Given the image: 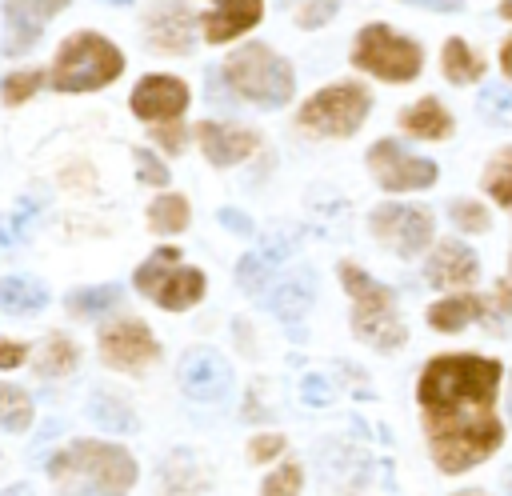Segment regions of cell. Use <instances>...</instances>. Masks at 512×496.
<instances>
[{
	"label": "cell",
	"mask_w": 512,
	"mask_h": 496,
	"mask_svg": "<svg viewBox=\"0 0 512 496\" xmlns=\"http://www.w3.org/2000/svg\"><path fill=\"white\" fill-rule=\"evenodd\" d=\"M496 388H500V364L488 356H436L424 364L416 396L424 412V436L428 452L440 472L456 476L472 464L488 460L504 428L496 420Z\"/></svg>",
	"instance_id": "obj_1"
},
{
	"label": "cell",
	"mask_w": 512,
	"mask_h": 496,
	"mask_svg": "<svg viewBox=\"0 0 512 496\" xmlns=\"http://www.w3.org/2000/svg\"><path fill=\"white\" fill-rule=\"evenodd\" d=\"M60 496H124L136 484V460L108 440H72L48 460Z\"/></svg>",
	"instance_id": "obj_2"
},
{
	"label": "cell",
	"mask_w": 512,
	"mask_h": 496,
	"mask_svg": "<svg viewBox=\"0 0 512 496\" xmlns=\"http://www.w3.org/2000/svg\"><path fill=\"white\" fill-rule=\"evenodd\" d=\"M120 72L124 56L112 40H104L100 32H72L48 68V84L56 92H96L112 84Z\"/></svg>",
	"instance_id": "obj_3"
},
{
	"label": "cell",
	"mask_w": 512,
	"mask_h": 496,
	"mask_svg": "<svg viewBox=\"0 0 512 496\" xmlns=\"http://www.w3.org/2000/svg\"><path fill=\"white\" fill-rule=\"evenodd\" d=\"M340 284L352 296V328L360 340H368L372 348H400L404 344V324L396 316V300L384 284H376L364 268L356 264H340Z\"/></svg>",
	"instance_id": "obj_4"
},
{
	"label": "cell",
	"mask_w": 512,
	"mask_h": 496,
	"mask_svg": "<svg viewBox=\"0 0 512 496\" xmlns=\"http://www.w3.org/2000/svg\"><path fill=\"white\" fill-rule=\"evenodd\" d=\"M224 76H228V84L236 88V96L260 104V108H280V104H288V96H292V88H296V76H292L288 60H280V56H276L272 48H264V44H248V48L232 52L228 64H224Z\"/></svg>",
	"instance_id": "obj_5"
},
{
	"label": "cell",
	"mask_w": 512,
	"mask_h": 496,
	"mask_svg": "<svg viewBox=\"0 0 512 496\" xmlns=\"http://www.w3.org/2000/svg\"><path fill=\"white\" fill-rule=\"evenodd\" d=\"M136 288L156 300L168 312L192 308L204 296V272L200 268H184L180 264V248H156L140 268H136Z\"/></svg>",
	"instance_id": "obj_6"
},
{
	"label": "cell",
	"mask_w": 512,
	"mask_h": 496,
	"mask_svg": "<svg viewBox=\"0 0 512 496\" xmlns=\"http://www.w3.org/2000/svg\"><path fill=\"white\" fill-rule=\"evenodd\" d=\"M352 64L380 76V80H412L420 68H424V56H420V44L392 32L388 24H364L360 36H356V48H352Z\"/></svg>",
	"instance_id": "obj_7"
},
{
	"label": "cell",
	"mask_w": 512,
	"mask_h": 496,
	"mask_svg": "<svg viewBox=\"0 0 512 496\" xmlns=\"http://www.w3.org/2000/svg\"><path fill=\"white\" fill-rule=\"evenodd\" d=\"M368 92L360 84H328L300 108V128L320 136H352L368 116Z\"/></svg>",
	"instance_id": "obj_8"
},
{
	"label": "cell",
	"mask_w": 512,
	"mask_h": 496,
	"mask_svg": "<svg viewBox=\"0 0 512 496\" xmlns=\"http://www.w3.org/2000/svg\"><path fill=\"white\" fill-rule=\"evenodd\" d=\"M368 168L380 188L388 192H408V188H432L436 184V164L404 152L396 140H376L368 148Z\"/></svg>",
	"instance_id": "obj_9"
},
{
	"label": "cell",
	"mask_w": 512,
	"mask_h": 496,
	"mask_svg": "<svg viewBox=\"0 0 512 496\" xmlns=\"http://www.w3.org/2000/svg\"><path fill=\"white\" fill-rule=\"evenodd\" d=\"M372 236L400 256H416L432 240V212L408 204H384L372 212Z\"/></svg>",
	"instance_id": "obj_10"
},
{
	"label": "cell",
	"mask_w": 512,
	"mask_h": 496,
	"mask_svg": "<svg viewBox=\"0 0 512 496\" xmlns=\"http://www.w3.org/2000/svg\"><path fill=\"white\" fill-rule=\"evenodd\" d=\"M100 356H104V364H112L120 372H140L144 364H152L160 356V344L140 320L124 316L100 332Z\"/></svg>",
	"instance_id": "obj_11"
},
{
	"label": "cell",
	"mask_w": 512,
	"mask_h": 496,
	"mask_svg": "<svg viewBox=\"0 0 512 496\" xmlns=\"http://www.w3.org/2000/svg\"><path fill=\"white\" fill-rule=\"evenodd\" d=\"M60 8H68V0H4V44H8V52H28L40 40L44 24Z\"/></svg>",
	"instance_id": "obj_12"
},
{
	"label": "cell",
	"mask_w": 512,
	"mask_h": 496,
	"mask_svg": "<svg viewBox=\"0 0 512 496\" xmlns=\"http://www.w3.org/2000/svg\"><path fill=\"white\" fill-rule=\"evenodd\" d=\"M188 108V84L176 80V76H144L136 88H132V112L140 120H176L180 112Z\"/></svg>",
	"instance_id": "obj_13"
},
{
	"label": "cell",
	"mask_w": 512,
	"mask_h": 496,
	"mask_svg": "<svg viewBox=\"0 0 512 496\" xmlns=\"http://www.w3.org/2000/svg\"><path fill=\"white\" fill-rule=\"evenodd\" d=\"M228 384H232V372H228V364H224L220 352H212V348H192V352L184 356V364H180V388H184L192 400L212 404V400H220V396L228 392Z\"/></svg>",
	"instance_id": "obj_14"
},
{
	"label": "cell",
	"mask_w": 512,
	"mask_h": 496,
	"mask_svg": "<svg viewBox=\"0 0 512 496\" xmlns=\"http://www.w3.org/2000/svg\"><path fill=\"white\" fill-rule=\"evenodd\" d=\"M144 36L156 52H168V56H184L192 52V12L180 4V0H164L148 12L144 20Z\"/></svg>",
	"instance_id": "obj_15"
},
{
	"label": "cell",
	"mask_w": 512,
	"mask_h": 496,
	"mask_svg": "<svg viewBox=\"0 0 512 496\" xmlns=\"http://www.w3.org/2000/svg\"><path fill=\"white\" fill-rule=\"evenodd\" d=\"M212 8L204 12V40L208 44H224V40H236L240 32H248L260 12H264V0H208Z\"/></svg>",
	"instance_id": "obj_16"
},
{
	"label": "cell",
	"mask_w": 512,
	"mask_h": 496,
	"mask_svg": "<svg viewBox=\"0 0 512 496\" xmlns=\"http://www.w3.org/2000/svg\"><path fill=\"white\" fill-rule=\"evenodd\" d=\"M196 136H200V148H204V156L212 160V164H236V160H244V156H252L256 152V144H260V136L252 132V128H236V124H216V120H204L200 128H196Z\"/></svg>",
	"instance_id": "obj_17"
},
{
	"label": "cell",
	"mask_w": 512,
	"mask_h": 496,
	"mask_svg": "<svg viewBox=\"0 0 512 496\" xmlns=\"http://www.w3.org/2000/svg\"><path fill=\"white\" fill-rule=\"evenodd\" d=\"M476 268H480V264H476V256H472L468 244L444 240V244H436V252L428 256L424 276H428V284L448 288V284H468V280H476Z\"/></svg>",
	"instance_id": "obj_18"
},
{
	"label": "cell",
	"mask_w": 512,
	"mask_h": 496,
	"mask_svg": "<svg viewBox=\"0 0 512 496\" xmlns=\"http://www.w3.org/2000/svg\"><path fill=\"white\" fill-rule=\"evenodd\" d=\"M400 128L420 136V140H444L452 132V116L440 108V100L424 96V100H416V104H408L400 112Z\"/></svg>",
	"instance_id": "obj_19"
},
{
	"label": "cell",
	"mask_w": 512,
	"mask_h": 496,
	"mask_svg": "<svg viewBox=\"0 0 512 496\" xmlns=\"http://www.w3.org/2000/svg\"><path fill=\"white\" fill-rule=\"evenodd\" d=\"M312 292H316L312 272H308V268H296V272L284 276L280 288L272 292V312H276L280 320H300V316L308 312V304H312Z\"/></svg>",
	"instance_id": "obj_20"
},
{
	"label": "cell",
	"mask_w": 512,
	"mask_h": 496,
	"mask_svg": "<svg viewBox=\"0 0 512 496\" xmlns=\"http://www.w3.org/2000/svg\"><path fill=\"white\" fill-rule=\"evenodd\" d=\"M48 304V288L32 276H4L0 280V308L8 312H40Z\"/></svg>",
	"instance_id": "obj_21"
},
{
	"label": "cell",
	"mask_w": 512,
	"mask_h": 496,
	"mask_svg": "<svg viewBox=\"0 0 512 496\" xmlns=\"http://www.w3.org/2000/svg\"><path fill=\"white\" fill-rule=\"evenodd\" d=\"M480 316H484V304L476 296H452V300H440L428 308V324L440 332H460L464 324H472Z\"/></svg>",
	"instance_id": "obj_22"
},
{
	"label": "cell",
	"mask_w": 512,
	"mask_h": 496,
	"mask_svg": "<svg viewBox=\"0 0 512 496\" xmlns=\"http://www.w3.org/2000/svg\"><path fill=\"white\" fill-rule=\"evenodd\" d=\"M76 360H80V348L68 340V336H48L44 344H40V352H36V372L40 376H48V380H56V376H68L72 368H76Z\"/></svg>",
	"instance_id": "obj_23"
},
{
	"label": "cell",
	"mask_w": 512,
	"mask_h": 496,
	"mask_svg": "<svg viewBox=\"0 0 512 496\" xmlns=\"http://www.w3.org/2000/svg\"><path fill=\"white\" fill-rule=\"evenodd\" d=\"M444 76L452 80V84H472V80H480L484 76V60L460 40V36H452L448 44H444Z\"/></svg>",
	"instance_id": "obj_24"
},
{
	"label": "cell",
	"mask_w": 512,
	"mask_h": 496,
	"mask_svg": "<svg viewBox=\"0 0 512 496\" xmlns=\"http://www.w3.org/2000/svg\"><path fill=\"white\" fill-rule=\"evenodd\" d=\"M148 224L152 232H184L188 228V200L184 196H156L148 204Z\"/></svg>",
	"instance_id": "obj_25"
},
{
	"label": "cell",
	"mask_w": 512,
	"mask_h": 496,
	"mask_svg": "<svg viewBox=\"0 0 512 496\" xmlns=\"http://www.w3.org/2000/svg\"><path fill=\"white\" fill-rule=\"evenodd\" d=\"M32 424V400L16 384L0 380V428L4 432H24Z\"/></svg>",
	"instance_id": "obj_26"
},
{
	"label": "cell",
	"mask_w": 512,
	"mask_h": 496,
	"mask_svg": "<svg viewBox=\"0 0 512 496\" xmlns=\"http://www.w3.org/2000/svg\"><path fill=\"white\" fill-rule=\"evenodd\" d=\"M160 484H164L160 496H196V492H200V476H196V468H192V460H188L184 452H176V456L168 460Z\"/></svg>",
	"instance_id": "obj_27"
},
{
	"label": "cell",
	"mask_w": 512,
	"mask_h": 496,
	"mask_svg": "<svg viewBox=\"0 0 512 496\" xmlns=\"http://www.w3.org/2000/svg\"><path fill=\"white\" fill-rule=\"evenodd\" d=\"M116 300H120V288H116V284L80 288V292L68 296V312H72V316H96V312H108Z\"/></svg>",
	"instance_id": "obj_28"
},
{
	"label": "cell",
	"mask_w": 512,
	"mask_h": 496,
	"mask_svg": "<svg viewBox=\"0 0 512 496\" xmlns=\"http://www.w3.org/2000/svg\"><path fill=\"white\" fill-rule=\"evenodd\" d=\"M88 412H92V420L104 424V428H116V432L136 428V416L124 408V400H116V396H108V392H96L92 404H88Z\"/></svg>",
	"instance_id": "obj_29"
},
{
	"label": "cell",
	"mask_w": 512,
	"mask_h": 496,
	"mask_svg": "<svg viewBox=\"0 0 512 496\" xmlns=\"http://www.w3.org/2000/svg\"><path fill=\"white\" fill-rule=\"evenodd\" d=\"M484 188L492 192V200H496V204L512 208V148L496 152V160H492V164H488V172H484Z\"/></svg>",
	"instance_id": "obj_30"
},
{
	"label": "cell",
	"mask_w": 512,
	"mask_h": 496,
	"mask_svg": "<svg viewBox=\"0 0 512 496\" xmlns=\"http://www.w3.org/2000/svg\"><path fill=\"white\" fill-rule=\"evenodd\" d=\"M272 260L268 256H260V252H248L244 260H240V268H236V276H240V288L244 292H260L264 288V280L272 276Z\"/></svg>",
	"instance_id": "obj_31"
},
{
	"label": "cell",
	"mask_w": 512,
	"mask_h": 496,
	"mask_svg": "<svg viewBox=\"0 0 512 496\" xmlns=\"http://www.w3.org/2000/svg\"><path fill=\"white\" fill-rule=\"evenodd\" d=\"M300 484H304L300 464H284V468H276V472L264 480L260 496H300Z\"/></svg>",
	"instance_id": "obj_32"
},
{
	"label": "cell",
	"mask_w": 512,
	"mask_h": 496,
	"mask_svg": "<svg viewBox=\"0 0 512 496\" xmlns=\"http://www.w3.org/2000/svg\"><path fill=\"white\" fill-rule=\"evenodd\" d=\"M40 84H44V72H40V68L12 72V76L4 80V104H20V100H28V96H32Z\"/></svg>",
	"instance_id": "obj_33"
},
{
	"label": "cell",
	"mask_w": 512,
	"mask_h": 496,
	"mask_svg": "<svg viewBox=\"0 0 512 496\" xmlns=\"http://www.w3.org/2000/svg\"><path fill=\"white\" fill-rule=\"evenodd\" d=\"M480 108L488 112L492 124H508V120H512V92H508V88H488V92L480 96Z\"/></svg>",
	"instance_id": "obj_34"
},
{
	"label": "cell",
	"mask_w": 512,
	"mask_h": 496,
	"mask_svg": "<svg viewBox=\"0 0 512 496\" xmlns=\"http://www.w3.org/2000/svg\"><path fill=\"white\" fill-rule=\"evenodd\" d=\"M452 220H456L464 232H484V228H488V212H484L476 200H456V204H452Z\"/></svg>",
	"instance_id": "obj_35"
},
{
	"label": "cell",
	"mask_w": 512,
	"mask_h": 496,
	"mask_svg": "<svg viewBox=\"0 0 512 496\" xmlns=\"http://www.w3.org/2000/svg\"><path fill=\"white\" fill-rule=\"evenodd\" d=\"M136 172H140V180L144 184H168V168L156 160V152H148V148H136Z\"/></svg>",
	"instance_id": "obj_36"
},
{
	"label": "cell",
	"mask_w": 512,
	"mask_h": 496,
	"mask_svg": "<svg viewBox=\"0 0 512 496\" xmlns=\"http://www.w3.org/2000/svg\"><path fill=\"white\" fill-rule=\"evenodd\" d=\"M336 4H340V0H304V8H300V24H304V28H320L324 20H332Z\"/></svg>",
	"instance_id": "obj_37"
},
{
	"label": "cell",
	"mask_w": 512,
	"mask_h": 496,
	"mask_svg": "<svg viewBox=\"0 0 512 496\" xmlns=\"http://www.w3.org/2000/svg\"><path fill=\"white\" fill-rule=\"evenodd\" d=\"M280 452H284V436H276V432L256 436V440L248 444V456H252V460H272V456H280Z\"/></svg>",
	"instance_id": "obj_38"
},
{
	"label": "cell",
	"mask_w": 512,
	"mask_h": 496,
	"mask_svg": "<svg viewBox=\"0 0 512 496\" xmlns=\"http://www.w3.org/2000/svg\"><path fill=\"white\" fill-rule=\"evenodd\" d=\"M28 360V348L20 344V340H4L0 336V368H16V364H24Z\"/></svg>",
	"instance_id": "obj_39"
},
{
	"label": "cell",
	"mask_w": 512,
	"mask_h": 496,
	"mask_svg": "<svg viewBox=\"0 0 512 496\" xmlns=\"http://www.w3.org/2000/svg\"><path fill=\"white\" fill-rule=\"evenodd\" d=\"M304 400H308V404H328V400H332L328 380H320V376H304Z\"/></svg>",
	"instance_id": "obj_40"
},
{
	"label": "cell",
	"mask_w": 512,
	"mask_h": 496,
	"mask_svg": "<svg viewBox=\"0 0 512 496\" xmlns=\"http://www.w3.org/2000/svg\"><path fill=\"white\" fill-rule=\"evenodd\" d=\"M156 136H160L164 148H172V152L184 144V128H180V124H172V128H156Z\"/></svg>",
	"instance_id": "obj_41"
},
{
	"label": "cell",
	"mask_w": 512,
	"mask_h": 496,
	"mask_svg": "<svg viewBox=\"0 0 512 496\" xmlns=\"http://www.w3.org/2000/svg\"><path fill=\"white\" fill-rule=\"evenodd\" d=\"M408 4H420V8H432V12H460L464 0H408Z\"/></svg>",
	"instance_id": "obj_42"
},
{
	"label": "cell",
	"mask_w": 512,
	"mask_h": 496,
	"mask_svg": "<svg viewBox=\"0 0 512 496\" xmlns=\"http://www.w3.org/2000/svg\"><path fill=\"white\" fill-rule=\"evenodd\" d=\"M220 220H224L232 232H248V220H244L240 212H232V208H224V212H220Z\"/></svg>",
	"instance_id": "obj_43"
},
{
	"label": "cell",
	"mask_w": 512,
	"mask_h": 496,
	"mask_svg": "<svg viewBox=\"0 0 512 496\" xmlns=\"http://www.w3.org/2000/svg\"><path fill=\"white\" fill-rule=\"evenodd\" d=\"M496 308H504V312L512 308V284H500L496 288Z\"/></svg>",
	"instance_id": "obj_44"
},
{
	"label": "cell",
	"mask_w": 512,
	"mask_h": 496,
	"mask_svg": "<svg viewBox=\"0 0 512 496\" xmlns=\"http://www.w3.org/2000/svg\"><path fill=\"white\" fill-rule=\"evenodd\" d=\"M500 68H504V76H512V36H508L504 48H500Z\"/></svg>",
	"instance_id": "obj_45"
},
{
	"label": "cell",
	"mask_w": 512,
	"mask_h": 496,
	"mask_svg": "<svg viewBox=\"0 0 512 496\" xmlns=\"http://www.w3.org/2000/svg\"><path fill=\"white\" fill-rule=\"evenodd\" d=\"M0 496H32V492H28V488H24V484H16V488H4V492H0Z\"/></svg>",
	"instance_id": "obj_46"
},
{
	"label": "cell",
	"mask_w": 512,
	"mask_h": 496,
	"mask_svg": "<svg viewBox=\"0 0 512 496\" xmlns=\"http://www.w3.org/2000/svg\"><path fill=\"white\" fill-rule=\"evenodd\" d=\"M500 16H504V20H512V0H500Z\"/></svg>",
	"instance_id": "obj_47"
},
{
	"label": "cell",
	"mask_w": 512,
	"mask_h": 496,
	"mask_svg": "<svg viewBox=\"0 0 512 496\" xmlns=\"http://www.w3.org/2000/svg\"><path fill=\"white\" fill-rule=\"evenodd\" d=\"M456 496H480V492H456Z\"/></svg>",
	"instance_id": "obj_48"
},
{
	"label": "cell",
	"mask_w": 512,
	"mask_h": 496,
	"mask_svg": "<svg viewBox=\"0 0 512 496\" xmlns=\"http://www.w3.org/2000/svg\"><path fill=\"white\" fill-rule=\"evenodd\" d=\"M108 4H128V0H108Z\"/></svg>",
	"instance_id": "obj_49"
},
{
	"label": "cell",
	"mask_w": 512,
	"mask_h": 496,
	"mask_svg": "<svg viewBox=\"0 0 512 496\" xmlns=\"http://www.w3.org/2000/svg\"><path fill=\"white\" fill-rule=\"evenodd\" d=\"M508 496H512V480H508Z\"/></svg>",
	"instance_id": "obj_50"
},
{
	"label": "cell",
	"mask_w": 512,
	"mask_h": 496,
	"mask_svg": "<svg viewBox=\"0 0 512 496\" xmlns=\"http://www.w3.org/2000/svg\"><path fill=\"white\" fill-rule=\"evenodd\" d=\"M508 408H512V392H508Z\"/></svg>",
	"instance_id": "obj_51"
},
{
	"label": "cell",
	"mask_w": 512,
	"mask_h": 496,
	"mask_svg": "<svg viewBox=\"0 0 512 496\" xmlns=\"http://www.w3.org/2000/svg\"><path fill=\"white\" fill-rule=\"evenodd\" d=\"M284 4H288V0H284Z\"/></svg>",
	"instance_id": "obj_52"
}]
</instances>
